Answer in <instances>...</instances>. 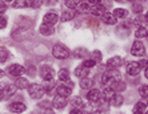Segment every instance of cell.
<instances>
[{"label":"cell","mask_w":148,"mask_h":114,"mask_svg":"<svg viewBox=\"0 0 148 114\" xmlns=\"http://www.w3.org/2000/svg\"><path fill=\"white\" fill-rule=\"evenodd\" d=\"M117 81H120V73L117 72L116 69H108L101 76V84L107 85V86H111L112 84L117 82Z\"/></svg>","instance_id":"6da1fadb"},{"label":"cell","mask_w":148,"mask_h":114,"mask_svg":"<svg viewBox=\"0 0 148 114\" xmlns=\"http://www.w3.org/2000/svg\"><path fill=\"white\" fill-rule=\"evenodd\" d=\"M52 55H53V57H56V59H59V60H64L69 56V51L64 45L56 44V45H53V48H52Z\"/></svg>","instance_id":"7a4b0ae2"},{"label":"cell","mask_w":148,"mask_h":114,"mask_svg":"<svg viewBox=\"0 0 148 114\" xmlns=\"http://www.w3.org/2000/svg\"><path fill=\"white\" fill-rule=\"evenodd\" d=\"M28 93H29V96L32 98L39 100L45 93V89H44V86H41L39 84H31V85H28Z\"/></svg>","instance_id":"3957f363"},{"label":"cell","mask_w":148,"mask_h":114,"mask_svg":"<svg viewBox=\"0 0 148 114\" xmlns=\"http://www.w3.org/2000/svg\"><path fill=\"white\" fill-rule=\"evenodd\" d=\"M40 77L47 82H51L53 77H55V70L49 65H43L40 68Z\"/></svg>","instance_id":"277c9868"},{"label":"cell","mask_w":148,"mask_h":114,"mask_svg":"<svg viewBox=\"0 0 148 114\" xmlns=\"http://www.w3.org/2000/svg\"><path fill=\"white\" fill-rule=\"evenodd\" d=\"M7 72H8V74H11V76H14V77H20L23 73H25V68L19 65V64H12V65L8 66Z\"/></svg>","instance_id":"5b68a950"},{"label":"cell","mask_w":148,"mask_h":114,"mask_svg":"<svg viewBox=\"0 0 148 114\" xmlns=\"http://www.w3.org/2000/svg\"><path fill=\"white\" fill-rule=\"evenodd\" d=\"M131 53H132L134 56H136V57H141V56H144V53H145L144 45L141 44L140 41H135L134 44H132Z\"/></svg>","instance_id":"8992f818"},{"label":"cell","mask_w":148,"mask_h":114,"mask_svg":"<svg viewBox=\"0 0 148 114\" xmlns=\"http://www.w3.org/2000/svg\"><path fill=\"white\" fill-rule=\"evenodd\" d=\"M58 13L53 12V11H49L47 13L44 15V18H43V24H48V25H53L56 24V21H58Z\"/></svg>","instance_id":"52a82bcc"},{"label":"cell","mask_w":148,"mask_h":114,"mask_svg":"<svg viewBox=\"0 0 148 114\" xmlns=\"http://www.w3.org/2000/svg\"><path fill=\"white\" fill-rule=\"evenodd\" d=\"M140 64L139 62H128V65H127V73L130 74V76H138L139 73H140Z\"/></svg>","instance_id":"ba28073f"},{"label":"cell","mask_w":148,"mask_h":114,"mask_svg":"<svg viewBox=\"0 0 148 114\" xmlns=\"http://www.w3.org/2000/svg\"><path fill=\"white\" fill-rule=\"evenodd\" d=\"M123 64V59H121L120 56H115V57H111L110 60L107 61V66L110 69H115L117 66H120Z\"/></svg>","instance_id":"9c48e42d"},{"label":"cell","mask_w":148,"mask_h":114,"mask_svg":"<svg viewBox=\"0 0 148 114\" xmlns=\"http://www.w3.org/2000/svg\"><path fill=\"white\" fill-rule=\"evenodd\" d=\"M56 92H58V96L60 97H69L71 96V93H72V89H71V86H67V85H59L58 89H56Z\"/></svg>","instance_id":"30bf717a"},{"label":"cell","mask_w":148,"mask_h":114,"mask_svg":"<svg viewBox=\"0 0 148 114\" xmlns=\"http://www.w3.org/2000/svg\"><path fill=\"white\" fill-rule=\"evenodd\" d=\"M52 105H53V107L55 109H63V107L67 105V100L66 97H56V98H53V101H52Z\"/></svg>","instance_id":"8fae6325"},{"label":"cell","mask_w":148,"mask_h":114,"mask_svg":"<svg viewBox=\"0 0 148 114\" xmlns=\"http://www.w3.org/2000/svg\"><path fill=\"white\" fill-rule=\"evenodd\" d=\"M25 109H27V106L23 102H14V104L10 105V110L14 111V113H23Z\"/></svg>","instance_id":"7c38bea8"},{"label":"cell","mask_w":148,"mask_h":114,"mask_svg":"<svg viewBox=\"0 0 148 114\" xmlns=\"http://www.w3.org/2000/svg\"><path fill=\"white\" fill-rule=\"evenodd\" d=\"M101 20H103L104 24H115L116 23V18L114 16V13H110V12H104L103 15H101Z\"/></svg>","instance_id":"4fadbf2b"},{"label":"cell","mask_w":148,"mask_h":114,"mask_svg":"<svg viewBox=\"0 0 148 114\" xmlns=\"http://www.w3.org/2000/svg\"><path fill=\"white\" fill-rule=\"evenodd\" d=\"M100 97V92L97 89H91L88 93H87V100L90 102H97Z\"/></svg>","instance_id":"5bb4252c"},{"label":"cell","mask_w":148,"mask_h":114,"mask_svg":"<svg viewBox=\"0 0 148 114\" xmlns=\"http://www.w3.org/2000/svg\"><path fill=\"white\" fill-rule=\"evenodd\" d=\"M88 72H90L88 68H86V66H83V65H79L75 69V76L79 77V78H86L87 74H88Z\"/></svg>","instance_id":"9a60e30c"},{"label":"cell","mask_w":148,"mask_h":114,"mask_svg":"<svg viewBox=\"0 0 148 114\" xmlns=\"http://www.w3.org/2000/svg\"><path fill=\"white\" fill-rule=\"evenodd\" d=\"M75 11L73 9H64L63 11V13H62V20L63 21H69V20H72L73 18H75Z\"/></svg>","instance_id":"2e32d148"},{"label":"cell","mask_w":148,"mask_h":114,"mask_svg":"<svg viewBox=\"0 0 148 114\" xmlns=\"http://www.w3.org/2000/svg\"><path fill=\"white\" fill-rule=\"evenodd\" d=\"M17 88L15 85H4V98H8V97L14 96L16 93Z\"/></svg>","instance_id":"e0dca14e"},{"label":"cell","mask_w":148,"mask_h":114,"mask_svg":"<svg viewBox=\"0 0 148 114\" xmlns=\"http://www.w3.org/2000/svg\"><path fill=\"white\" fill-rule=\"evenodd\" d=\"M110 101H111V104H112V106H115V107L121 106V105H123V102H124L123 97H121L120 94H114V97H112Z\"/></svg>","instance_id":"ac0fdd59"},{"label":"cell","mask_w":148,"mask_h":114,"mask_svg":"<svg viewBox=\"0 0 148 114\" xmlns=\"http://www.w3.org/2000/svg\"><path fill=\"white\" fill-rule=\"evenodd\" d=\"M90 11H91V13H92L93 16H101V15L106 12V11H104V7L103 5H100V4L93 5L92 8H90Z\"/></svg>","instance_id":"d6986e66"},{"label":"cell","mask_w":148,"mask_h":114,"mask_svg":"<svg viewBox=\"0 0 148 114\" xmlns=\"http://www.w3.org/2000/svg\"><path fill=\"white\" fill-rule=\"evenodd\" d=\"M40 32L43 33V36H51L52 33H53V25L41 24V27H40Z\"/></svg>","instance_id":"ffe728a7"},{"label":"cell","mask_w":148,"mask_h":114,"mask_svg":"<svg viewBox=\"0 0 148 114\" xmlns=\"http://www.w3.org/2000/svg\"><path fill=\"white\" fill-rule=\"evenodd\" d=\"M86 55H87V49L82 48V47H79V48H76L75 51H73V56H75V59H84Z\"/></svg>","instance_id":"44dd1931"},{"label":"cell","mask_w":148,"mask_h":114,"mask_svg":"<svg viewBox=\"0 0 148 114\" xmlns=\"http://www.w3.org/2000/svg\"><path fill=\"white\" fill-rule=\"evenodd\" d=\"M127 15L128 12L125 9H123V8H116V9L114 11V16L117 19H124V18H127Z\"/></svg>","instance_id":"7402d4cb"},{"label":"cell","mask_w":148,"mask_h":114,"mask_svg":"<svg viewBox=\"0 0 148 114\" xmlns=\"http://www.w3.org/2000/svg\"><path fill=\"white\" fill-rule=\"evenodd\" d=\"M10 57V52L4 47H0V62H5Z\"/></svg>","instance_id":"603a6c76"},{"label":"cell","mask_w":148,"mask_h":114,"mask_svg":"<svg viewBox=\"0 0 148 114\" xmlns=\"http://www.w3.org/2000/svg\"><path fill=\"white\" fill-rule=\"evenodd\" d=\"M144 110H145V104H143V102H138L134 106V114H143Z\"/></svg>","instance_id":"cb8c5ba5"},{"label":"cell","mask_w":148,"mask_h":114,"mask_svg":"<svg viewBox=\"0 0 148 114\" xmlns=\"http://www.w3.org/2000/svg\"><path fill=\"white\" fill-rule=\"evenodd\" d=\"M28 81L27 78H19L16 81V84H15V86L17 88V89H25V88H28Z\"/></svg>","instance_id":"d4e9b609"},{"label":"cell","mask_w":148,"mask_h":114,"mask_svg":"<svg viewBox=\"0 0 148 114\" xmlns=\"http://www.w3.org/2000/svg\"><path fill=\"white\" fill-rule=\"evenodd\" d=\"M41 5L40 0H25V7L29 8H39Z\"/></svg>","instance_id":"484cf974"},{"label":"cell","mask_w":148,"mask_h":114,"mask_svg":"<svg viewBox=\"0 0 148 114\" xmlns=\"http://www.w3.org/2000/svg\"><path fill=\"white\" fill-rule=\"evenodd\" d=\"M80 86H82L83 89H91V86H92V80L91 78H82Z\"/></svg>","instance_id":"4316f807"},{"label":"cell","mask_w":148,"mask_h":114,"mask_svg":"<svg viewBox=\"0 0 148 114\" xmlns=\"http://www.w3.org/2000/svg\"><path fill=\"white\" fill-rule=\"evenodd\" d=\"M135 35H136V37H138V38L147 37V36H148V31L145 29L144 27H140V28L138 29V31H136V33H135Z\"/></svg>","instance_id":"83f0119b"},{"label":"cell","mask_w":148,"mask_h":114,"mask_svg":"<svg viewBox=\"0 0 148 114\" xmlns=\"http://www.w3.org/2000/svg\"><path fill=\"white\" fill-rule=\"evenodd\" d=\"M59 80H62V81H68L69 80L68 69H62L60 72H59Z\"/></svg>","instance_id":"f1b7e54d"},{"label":"cell","mask_w":148,"mask_h":114,"mask_svg":"<svg viewBox=\"0 0 148 114\" xmlns=\"http://www.w3.org/2000/svg\"><path fill=\"white\" fill-rule=\"evenodd\" d=\"M80 3H82L80 0H66V5L69 8V9H73V8H76Z\"/></svg>","instance_id":"f546056e"},{"label":"cell","mask_w":148,"mask_h":114,"mask_svg":"<svg viewBox=\"0 0 148 114\" xmlns=\"http://www.w3.org/2000/svg\"><path fill=\"white\" fill-rule=\"evenodd\" d=\"M12 7L14 8H24L25 0H14V1H12Z\"/></svg>","instance_id":"4dcf8cb0"},{"label":"cell","mask_w":148,"mask_h":114,"mask_svg":"<svg viewBox=\"0 0 148 114\" xmlns=\"http://www.w3.org/2000/svg\"><path fill=\"white\" fill-rule=\"evenodd\" d=\"M95 62H100L101 61V53H100V51H93L92 52V59Z\"/></svg>","instance_id":"1f68e13d"},{"label":"cell","mask_w":148,"mask_h":114,"mask_svg":"<svg viewBox=\"0 0 148 114\" xmlns=\"http://www.w3.org/2000/svg\"><path fill=\"white\" fill-rule=\"evenodd\" d=\"M139 93H140L141 97L147 98V97H148V86H147V85H143V86L139 89Z\"/></svg>","instance_id":"d6a6232c"},{"label":"cell","mask_w":148,"mask_h":114,"mask_svg":"<svg viewBox=\"0 0 148 114\" xmlns=\"http://www.w3.org/2000/svg\"><path fill=\"white\" fill-rule=\"evenodd\" d=\"M71 104H72V106L82 107V106H83V101L80 100L79 97H75V98H72V101H71Z\"/></svg>","instance_id":"836d02e7"},{"label":"cell","mask_w":148,"mask_h":114,"mask_svg":"<svg viewBox=\"0 0 148 114\" xmlns=\"http://www.w3.org/2000/svg\"><path fill=\"white\" fill-rule=\"evenodd\" d=\"M82 65H83V66H86V68H88V69H90V68H92V66L96 65V62L93 61V60H91V59H90V60H86V61L83 62Z\"/></svg>","instance_id":"e575fe53"},{"label":"cell","mask_w":148,"mask_h":114,"mask_svg":"<svg viewBox=\"0 0 148 114\" xmlns=\"http://www.w3.org/2000/svg\"><path fill=\"white\" fill-rule=\"evenodd\" d=\"M77 7L80 8V11H83V12H87V11H90V4H87V3H80Z\"/></svg>","instance_id":"d590c367"},{"label":"cell","mask_w":148,"mask_h":114,"mask_svg":"<svg viewBox=\"0 0 148 114\" xmlns=\"http://www.w3.org/2000/svg\"><path fill=\"white\" fill-rule=\"evenodd\" d=\"M132 9H134V12L135 13H140L141 11H143V7H141L140 4H134V5H132Z\"/></svg>","instance_id":"8d00e7d4"},{"label":"cell","mask_w":148,"mask_h":114,"mask_svg":"<svg viewBox=\"0 0 148 114\" xmlns=\"http://www.w3.org/2000/svg\"><path fill=\"white\" fill-rule=\"evenodd\" d=\"M5 25H7V19L4 16H0V29H4Z\"/></svg>","instance_id":"74e56055"},{"label":"cell","mask_w":148,"mask_h":114,"mask_svg":"<svg viewBox=\"0 0 148 114\" xmlns=\"http://www.w3.org/2000/svg\"><path fill=\"white\" fill-rule=\"evenodd\" d=\"M43 3H44V5L51 7V5H55V4L58 3V0H43Z\"/></svg>","instance_id":"f35d334b"},{"label":"cell","mask_w":148,"mask_h":114,"mask_svg":"<svg viewBox=\"0 0 148 114\" xmlns=\"http://www.w3.org/2000/svg\"><path fill=\"white\" fill-rule=\"evenodd\" d=\"M5 9H7V5L3 3V1H0V16L5 12Z\"/></svg>","instance_id":"ab89813d"},{"label":"cell","mask_w":148,"mask_h":114,"mask_svg":"<svg viewBox=\"0 0 148 114\" xmlns=\"http://www.w3.org/2000/svg\"><path fill=\"white\" fill-rule=\"evenodd\" d=\"M44 89H47V90H45V92H47V93H48L49 96H52V93H53V92H52V89H53V86H52V84H49L48 86H47V88H44Z\"/></svg>","instance_id":"60d3db41"},{"label":"cell","mask_w":148,"mask_h":114,"mask_svg":"<svg viewBox=\"0 0 148 114\" xmlns=\"http://www.w3.org/2000/svg\"><path fill=\"white\" fill-rule=\"evenodd\" d=\"M4 100V85H0V101Z\"/></svg>","instance_id":"b9f144b4"},{"label":"cell","mask_w":148,"mask_h":114,"mask_svg":"<svg viewBox=\"0 0 148 114\" xmlns=\"http://www.w3.org/2000/svg\"><path fill=\"white\" fill-rule=\"evenodd\" d=\"M139 64H140V66H145V68H148V60H141Z\"/></svg>","instance_id":"7bdbcfd3"},{"label":"cell","mask_w":148,"mask_h":114,"mask_svg":"<svg viewBox=\"0 0 148 114\" xmlns=\"http://www.w3.org/2000/svg\"><path fill=\"white\" fill-rule=\"evenodd\" d=\"M69 114H83V111L79 110V109H73V110H71V113Z\"/></svg>","instance_id":"ee69618b"},{"label":"cell","mask_w":148,"mask_h":114,"mask_svg":"<svg viewBox=\"0 0 148 114\" xmlns=\"http://www.w3.org/2000/svg\"><path fill=\"white\" fill-rule=\"evenodd\" d=\"M100 1H101V0H88V3L93 4V5H96V4H100Z\"/></svg>","instance_id":"f6af8a7d"},{"label":"cell","mask_w":148,"mask_h":114,"mask_svg":"<svg viewBox=\"0 0 148 114\" xmlns=\"http://www.w3.org/2000/svg\"><path fill=\"white\" fill-rule=\"evenodd\" d=\"M144 74H145V78H148V68L145 69V72H144Z\"/></svg>","instance_id":"bcb514c9"},{"label":"cell","mask_w":148,"mask_h":114,"mask_svg":"<svg viewBox=\"0 0 148 114\" xmlns=\"http://www.w3.org/2000/svg\"><path fill=\"white\" fill-rule=\"evenodd\" d=\"M4 76V72H3V70H1V69H0V78H1V77H3Z\"/></svg>","instance_id":"7dc6e473"},{"label":"cell","mask_w":148,"mask_h":114,"mask_svg":"<svg viewBox=\"0 0 148 114\" xmlns=\"http://www.w3.org/2000/svg\"><path fill=\"white\" fill-rule=\"evenodd\" d=\"M92 114H101V113L99 110H95V111H92Z\"/></svg>","instance_id":"c3c4849f"},{"label":"cell","mask_w":148,"mask_h":114,"mask_svg":"<svg viewBox=\"0 0 148 114\" xmlns=\"http://www.w3.org/2000/svg\"><path fill=\"white\" fill-rule=\"evenodd\" d=\"M45 114H55V113H53V111H51V110H48V111H47V113H45Z\"/></svg>","instance_id":"681fc988"},{"label":"cell","mask_w":148,"mask_h":114,"mask_svg":"<svg viewBox=\"0 0 148 114\" xmlns=\"http://www.w3.org/2000/svg\"><path fill=\"white\" fill-rule=\"evenodd\" d=\"M145 20L148 21V12H147V13H145Z\"/></svg>","instance_id":"f907efd6"},{"label":"cell","mask_w":148,"mask_h":114,"mask_svg":"<svg viewBox=\"0 0 148 114\" xmlns=\"http://www.w3.org/2000/svg\"><path fill=\"white\" fill-rule=\"evenodd\" d=\"M5 1H14V0H5Z\"/></svg>","instance_id":"816d5d0a"},{"label":"cell","mask_w":148,"mask_h":114,"mask_svg":"<svg viewBox=\"0 0 148 114\" xmlns=\"http://www.w3.org/2000/svg\"><path fill=\"white\" fill-rule=\"evenodd\" d=\"M130 1H134V0H130Z\"/></svg>","instance_id":"f5cc1de1"},{"label":"cell","mask_w":148,"mask_h":114,"mask_svg":"<svg viewBox=\"0 0 148 114\" xmlns=\"http://www.w3.org/2000/svg\"><path fill=\"white\" fill-rule=\"evenodd\" d=\"M141 1H145V0H141Z\"/></svg>","instance_id":"db71d44e"},{"label":"cell","mask_w":148,"mask_h":114,"mask_svg":"<svg viewBox=\"0 0 148 114\" xmlns=\"http://www.w3.org/2000/svg\"><path fill=\"white\" fill-rule=\"evenodd\" d=\"M145 114H148V111H147V113H145Z\"/></svg>","instance_id":"11a10c76"},{"label":"cell","mask_w":148,"mask_h":114,"mask_svg":"<svg viewBox=\"0 0 148 114\" xmlns=\"http://www.w3.org/2000/svg\"><path fill=\"white\" fill-rule=\"evenodd\" d=\"M147 37H148V36H147Z\"/></svg>","instance_id":"9f6ffc18"}]
</instances>
